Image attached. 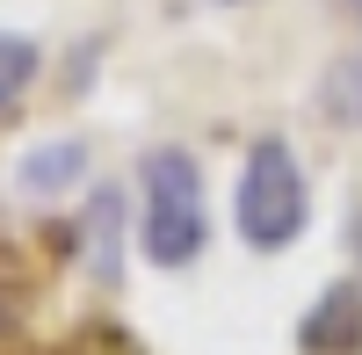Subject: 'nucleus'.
<instances>
[{
  "label": "nucleus",
  "instance_id": "nucleus-1",
  "mask_svg": "<svg viewBox=\"0 0 362 355\" xmlns=\"http://www.w3.org/2000/svg\"><path fill=\"white\" fill-rule=\"evenodd\" d=\"M138 189H145V225L138 247L153 269H189L210 247V211H203V167L189 145H153L138 160Z\"/></svg>",
  "mask_w": 362,
  "mask_h": 355
},
{
  "label": "nucleus",
  "instance_id": "nucleus-2",
  "mask_svg": "<svg viewBox=\"0 0 362 355\" xmlns=\"http://www.w3.org/2000/svg\"><path fill=\"white\" fill-rule=\"evenodd\" d=\"M312 218V182H305V160H297L290 138H254L247 160H239V189H232V225L254 254H283L297 247V232Z\"/></svg>",
  "mask_w": 362,
  "mask_h": 355
},
{
  "label": "nucleus",
  "instance_id": "nucleus-3",
  "mask_svg": "<svg viewBox=\"0 0 362 355\" xmlns=\"http://www.w3.org/2000/svg\"><path fill=\"white\" fill-rule=\"evenodd\" d=\"M297 355H362V276H334L297 312Z\"/></svg>",
  "mask_w": 362,
  "mask_h": 355
},
{
  "label": "nucleus",
  "instance_id": "nucleus-4",
  "mask_svg": "<svg viewBox=\"0 0 362 355\" xmlns=\"http://www.w3.org/2000/svg\"><path fill=\"white\" fill-rule=\"evenodd\" d=\"M80 254H87V269H95V283H102V290H116V283H124V189H116V182L87 189Z\"/></svg>",
  "mask_w": 362,
  "mask_h": 355
},
{
  "label": "nucleus",
  "instance_id": "nucleus-5",
  "mask_svg": "<svg viewBox=\"0 0 362 355\" xmlns=\"http://www.w3.org/2000/svg\"><path fill=\"white\" fill-rule=\"evenodd\" d=\"M87 182V145L80 138H44L15 160V189L22 196H66Z\"/></svg>",
  "mask_w": 362,
  "mask_h": 355
},
{
  "label": "nucleus",
  "instance_id": "nucleus-6",
  "mask_svg": "<svg viewBox=\"0 0 362 355\" xmlns=\"http://www.w3.org/2000/svg\"><path fill=\"white\" fill-rule=\"evenodd\" d=\"M326 116L362 131V44H348L334 66H326Z\"/></svg>",
  "mask_w": 362,
  "mask_h": 355
},
{
  "label": "nucleus",
  "instance_id": "nucleus-7",
  "mask_svg": "<svg viewBox=\"0 0 362 355\" xmlns=\"http://www.w3.org/2000/svg\"><path fill=\"white\" fill-rule=\"evenodd\" d=\"M37 73H44V51L29 44V37H15V29H0V109L22 102Z\"/></svg>",
  "mask_w": 362,
  "mask_h": 355
},
{
  "label": "nucleus",
  "instance_id": "nucleus-8",
  "mask_svg": "<svg viewBox=\"0 0 362 355\" xmlns=\"http://www.w3.org/2000/svg\"><path fill=\"white\" fill-rule=\"evenodd\" d=\"M73 355H138V341H131V334L95 327V334H80V348H73Z\"/></svg>",
  "mask_w": 362,
  "mask_h": 355
},
{
  "label": "nucleus",
  "instance_id": "nucleus-9",
  "mask_svg": "<svg viewBox=\"0 0 362 355\" xmlns=\"http://www.w3.org/2000/svg\"><path fill=\"white\" fill-rule=\"evenodd\" d=\"M341 247H348V261L362 269V196L348 203V218H341Z\"/></svg>",
  "mask_w": 362,
  "mask_h": 355
},
{
  "label": "nucleus",
  "instance_id": "nucleus-10",
  "mask_svg": "<svg viewBox=\"0 0 362 355\" xmlns=\"http://www.w3.org/2000/svg\"><path fill=\"white\" fill-rule=\"evenodd\" d=\"M15 327H22V290L0 283V334H15Z\"/></svg>",
  "mask_w": 362,
  "mask_h": 355
},
{
  "label": "nucleus",
  "instance_id": "nucleus-11",
  "mask_svg": "<svg viewBox=\"0 0 362 355\" xmlns=\"http://www.w3.org/2000/svg\"><path fill=\"white\" fill-rule=\"evenodd\" d=\"M341 8H348V15H362V0H341Z\"/></svg>",
  "mask_w": 362,
  "mask_h": 355
}]
</instances>
